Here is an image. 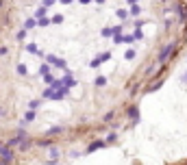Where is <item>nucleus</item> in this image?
I'll list each match as a JSON object with an SVG mask.
<instances>
[{"label": "nucleus", "instance_id": "obj_1", "mask_svg": "<svg viewBox=\"0 0 187 165\" xmlns=\"http://www.w3.org/2000/svg\"><path fill=\"white\" fill-rule=\"evenodd\" d=\"M176 46H179V43H170V46H165V48L159 52V61H161V63H168L170 57L176 54Z\"/></svg>", "mask_w": 187, "mask_h": 165}, {"label": "nucleus", "instance_id": "obj_2", "mask_svg": "<svg viewBox=\"0 0 187 165\" xmlns=\"http://www.w3.org/2000/svg\"><path fill=\"white\" fill-rule=\"evenodd\" d=\"M183 82H187V72H185V74H183Z\"/></svg>", "mask_w": 187, "mask_h": 165}, {"label": "nucleus", "instance_id": "obj_3", "mask_svg": "<svg viewBox=\"0 0 187 165\" xmlns=\"http://www.w3.org/2000/svg\"><path fill=\"white\" fill-rule=\"evenodd\" d=\"M129 2H131V4H135V2H137V0H129Z\"/></svg>", "mask_w": 187, "mask_h": 165}]
</instances>
